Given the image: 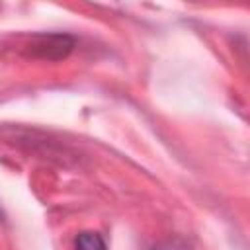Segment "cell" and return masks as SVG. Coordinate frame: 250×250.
Listing matches in <instances>:
<instances>
[{"instance_id":"1","label":"cell","mask_w":250,"mask_h":250,"mask_svg":"<svg viewBox=\"0 0 250 250\" xmlns=\"http://www.w3.org/2000/svg\"><path fill=\"white\" fill-rule=\"evenodd\" d=\"M74 47V39L61 33H49V35H35L27 45V55L47 59V61H59L64 59Z\"/></svg>"},{"instance_id":"2","label":"cell","mask_w":250,"mask_h":250,"mask_svg":"<svg viewBox=\"0 0 250 250\" xmlns=\"http://www.w3.org/2000/svg\"><path fill=\"white\" fill-rule=\"evenodd\" d=\"M76 250H105V242L98 232H80L76 236Z\"/></svg>"},{"instance_id":"3","label":"cell","mask_w":250,"mask_h":250,"mask_svg":"<svg viewBox=\"0 0 250 250\" xmlns=\"http://www.w3.org/2000/svg\"><path fill=\"white\" fill-rule=\"evenodd\" d=\"M152 250H191V246H189L184 238L174 236V238H166V240H162V242L156 244Z\"/></svg>"},{"instance_id":"4","label":"cell","mask_w":250,"mask_h":250,"mask_svg":"<svg viewBox=\"0 0 250 250\" xmlns=\"http://www.w3.org/2000/svg\"><path fill=\"white\" fill-rule=\"evenodd\" d=\"M0 221H2V211H0Z\"/></svg>"}]
</instances>
